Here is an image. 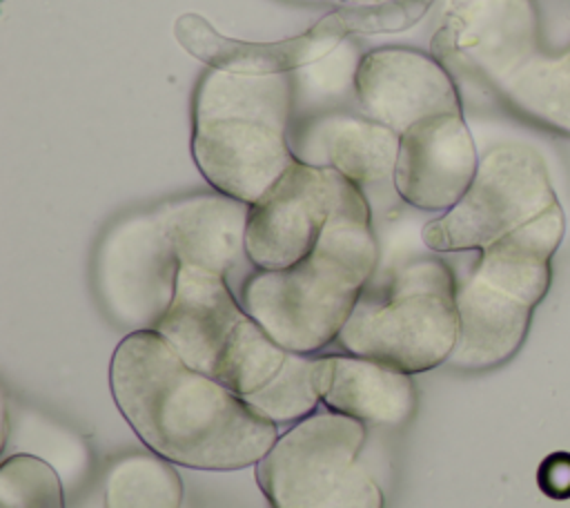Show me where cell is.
Returning a JSON list of instances; mask_svg holds the SVG:
<instances>
[{
  "instance_id": "obj_21",
  "label": "cell",
  "mask_w": 570,
  "mask_h": 508,
  "mask_svg": "<svg viewBox=\"0 0 570 508\" xmlns=\"http://www.w3.org/2000/svg\"><path fill=\"white\" fill-rule=\"evenodd\" d=\"M183 479L176 463L156 452H134L111 463L105 508H180Z\"/></svg>"
},
{
  "instance_id": "obj_2",
  "label": "cell",
  "mask_w": 570,
  "mask_h": 508,
  "mask_svg": "<svg viewBox=\"0 0 570 508\" xmlns=\"http://www.w3.org/2000/svg\"><path fill=\"white\" fill-rule=\"evenodd\" d=\"M376 263L372 207L350 183L309 254L285 270H252L238 299L281 348L314 354L338 339Z\"/></svg>"
},
{
  "instance_id": "obj_23",
  "label": "cell",
  "mask_w": 570,
  "mask_h": 508,
  "mask_svg": "<svg viewBox=\"0 0 570 508\" xmlns=\"http://www.w3.org/2000/svg\"><path fill=\"white\" fill-rule=\"evenodd\" d=\"M537 483L550 499H570V452L548 455L539 463Z\"/></svg>"
},
{
  "instance_id": "obj_8",
  "label": "cell",
  "mask_w": 570,
  "mask_h": 508,
  "mask_svg": "<svg viewBox=\"0 0 570 508\" xmlns=\"http://www.w3.org/2000/svg\"><path fill=\"white\" fill-rule=\"evenodd\" d=\"M178 270L156 212L122 218L105 234L96 256V285L107 314L129 332L154 330L171 305Z\"/></svg>"
},
{
  "instance_id": "obj_22",
  "label": "cell",
  "mask_w": 570,
  "mask_h": 508,
  "mask_svg": "<svg viewBox=\"0 0 570 508\" xmlns=\"http://www.w3.org/2000/svg\"><path fill=\"white\" fill-rule=\"evenodd\" d=\"M0 508H65L58 472L36 455H13L0 466Z\"/></svg>"
},
{
  "instance_id": "obj_13",
  "label": "cell",
  "mask_w": 570,
  "mask_h": 508,
  "mask_svg": "<svg viewBox=\"0 0 570 508\" xmlns=\"http://www.w3.org/2000/svg\"><path fill=\"white\" fill-rule=\"evenodd\" d=\"M176 40L209 69L274 76L292 74L332 53L347 36V22L338 11L318 20L309 31L276 42H252L223 36L203 16L185 13L174 25Z\"/></svg>"
},
{
  "instance_id": "obj_20",
  "label": "cell",
  "mask_w": 570,
  "mask_h": 508,
  "mask_svg": "<svg viewBox=\"0 0 570 508\" xmlns=\"http://www.w3.org/2000/svg\"><path fill=\"white\" fill-rule=\"evenodd\" d=\"M327 356L289 352L278 372L243 399L267 421L294 426L318 410L327 379Z\"/></svg>"
},
{
  "instance_id": "obj_10",
  "label": "cell",
  "mask_w": 570,
  "mask_h": 508,
  "mask_svg": "<svg viewBox=\"0 0 570 508\" xmlns=\"http://www.w3.org/2000/svg\"><path fill=\"white\" fill-rule=\"evenodd\" d=\"M354 94L365 118L396 134L432 116L461 114V100L445 67L410 47H381L363 53Z\"/></svg>"
},
{
  "instance_id": "obj_17",
  "label": "cell",
  "mask_w": 570,
  "mask_h": 508,
  "mask_svg": "<svg viewBox=\"0 0 570 508\" xmlns=\"http://www.w3.org/2000/svg\"><path fill=\"white\" fill-rule=\"evenodd\" d=\"M323 408L361 423L399 426L414 412L416 390L410 372L356 356L327 354Z\"/></svg>"
},
{
  "instance_id": "obj_7",
  "label": "cell",
  "mask_w": 570,
  "mask_h": 508,
  "mask_svg": "<svg viewBox=\"0 0 570 508\" xmlns=\"http://www.w3.org/2000/svg\"><path fill=\"white\" fill-rule=\"evenodd\" d=\"M557 203L541 154L503 143L479 160L459 203L423 225L421 238L434 252H481Z\"/></svg>"
},
{
  "instance_id": "obj_15",
  "label": "cell",
  "mask_w": 570,
  "mask_h": 508,
  "mask_svg": "<svg viewBox=\"0 0 570 508\" xmlns=\"http://www.w3.org/2000/svg\"><path fill=\"white\" fill-rule=\"evenodd\" d=\"M439 38L463 49L494 89L541 51L539 18L530 0H454V13Z\"/></svg>"
},
{
  "instance_id": "obj_11",
  "label": "cell",
  "mask_w": 570,
  "mask_h": 508,
  "mask_svg": "<svg viewBox=\"0 0 570 508\" xmlns=\"http://www.w3.org/2000/svg\"><path fill=\"white\" fill-rule=\"evenodd\" d=\"M289 149L298 163L327 167L370 198L394 192L401 134L365 118L358 109H334L292 120Z\"/></svg>"
},
{
  "instance_id": "obj_16",
  "label": "cell",
  "mask_w": 570,
  "mask_h": 508,
  "mask_svg": "<svg viewBox=\"0 0 570 508\" xmlns=\"http://www.w3.org/2000/svg\"><path fill=\"white\" fill-rule=\"evenodd\" d=\"M532 310L470 272L456 281L459 332L445 363L459 370H488L505 363L525 341Z\"/></svg>"
},
{
  "instance_id": "obj_5",
  "label": "cell",
  "mask_w": 570,
  "mask_h": 508,
  "mask_svg": "<svg viewBox=\"0 0 570 508\" xmlns=\"http://www.w3.org/2000/svg\"><path fill=\"white\" fill-rule=\"evenodd\" d=\"M154 330L187 365L240 397L267 383L287 356L223 276L191 265H180L171 305Z\"/></svg>"
},
{
  "instance_id": "obj_18",
  "label": "cell",
  "mask_w": 570,
  "mask_h": 508,
  "mask_svg": "<svg viewBox=\"0 0 570 508\" xmlns=\"http://www.w3.org/2000/svg\"><path fill=\"white\" fill-rule=\"evenodd\" d=\"M566 229L561 205H552L530 223L481 250L472 270L492 287L537 307L550 287V261Z\"/></svg>"
},
{
  "instance_id": "obj_19",
  "label": "cell",
  "mask_w": 570,
  "mask_h": 508,
  "mask_svg": "<svg viewBox=\"0 0 570 508\" xmlns=\"http://www.w3.org/2000/svg\"><path fill=\"white\" fill-rule=\"evenodd\" d=\"M497 91L523 118L570 136V47L559 53L537 51Z\"/></svg>"
},
{
  "instance_id": "obj_24",
  "label": "cell",
  "mask_w": 570,
  "mask_h": 508,
  "mask_svg": "<svg viewBox=\"0 0 570 508\" xmlns=\"http://www.w3.org/2000/svg\"><path fill=\"white\" fill-rule=\"evenodd\" d=\"M327 2H343L347 7H361V4H374V2H383V0H327Z\"/></svg>"
},
{
  "instance_id": "obj_1",
  "label": "cell",
  "mask_w": 570,
  "mask_h": 508,
  "mask_svg": "<svg viewBox=\"0 0 570 508\" xmlns=\"http://www.w3.org/2000/svg\"><path fill=\"white\" fill-rule=\"evenodd\" d=\"M109 388L136 437L176 466L249 468L281 434L240 394L187 365L156 330L120 339L109 363Z\"/></svg>"
},
{
  "instance_id": "obj_3",
  "label": "cell",
  "mask_w": 570,
  "mask_h": 508,
  "mask_svg": "<svg viewBox=\"0 0 570 508\" xmlns=\"http://www.w3.org/2000/svg\"><path fill=\"white\" fill-rule=\"evenodd\" d=\"M289 125V74L209 69L194 96V163L216 192L254 205L296 160Z\"/></svg>"
},
{
  "instance_id": "obj_12",
  "label": "cell",
  "mask_w": 570,
  "mask_h": 508,
  "mask_svg": "<svg viewBox=\"0 0 570 508\" xmlns=\"http://www.w3.org/2000/svg\"><path fill=\"white\" fill-rule=\"evenodd\" d=\"M479 156L461 114L425 118L401 134L394 189L423 212H448L470 187Z\"/></svg>"
},
{
  "instance_id": "obj_4",
  "label": "cell",
  "mask_w": 570,
  "mask_h": 508,
  "mask_svg": "<svg viewBox=\"0 0 570 508\" xmlns=\"http://www.w3.org/2000/svg\"><path fill=\"white\" fill-rule=\"evenodd\" d=\"M456 332V279L445 261L419 256L367 283L336 341L350 354L419 374L450 359Z\"/></svg>"
},
{
  "instance_id": "obj_14",
  "label": "cell",
  "mask_w": 570,
  "mask_h": 508,
  "mask_svg": "<svg viewBox=\"0 0 570 508\" xmlns=\"http://www.w3.org/2000/svg\"><path fill=\"white\" fill-rule=\"evenodd\" d=\"M154 212L180 265L214 272L227 283L243 265H252L245 247L247 203L214 189L169 201Z\"/></svg>"
},
{
  "instance_id": "obj_6",
  "label": "cell",
  "mask_w": 570,
  "mask_h": 508,
  "mask_svg": "<svg viewBox=\"0 0 570 508\" xmlns=\"http://www.w3.org/2000/svg\"><path fill=\"white\" fill-rule=\"evenodd\" d=\"M365 426L316 410L281 432L254 466L272 508H383V490L358 463Z\"/></svg>"
},
{
  "instance_id": "obj_9",
  "label": "cell",
  "mask_w": 570,
  "mask_h": 508,
  "mask_svg": "<svg viewBox=\"0 0 570 508\" xmlns=\"http://www.w3.org/2000/svg\"><path fill=\"white\" fill-rule=\"evenodd\" d=\"M347 185L334 169L294 160L267 194L249 205V263L256 270H285L307 256Z\"/></svg>"
}]
</instances>
